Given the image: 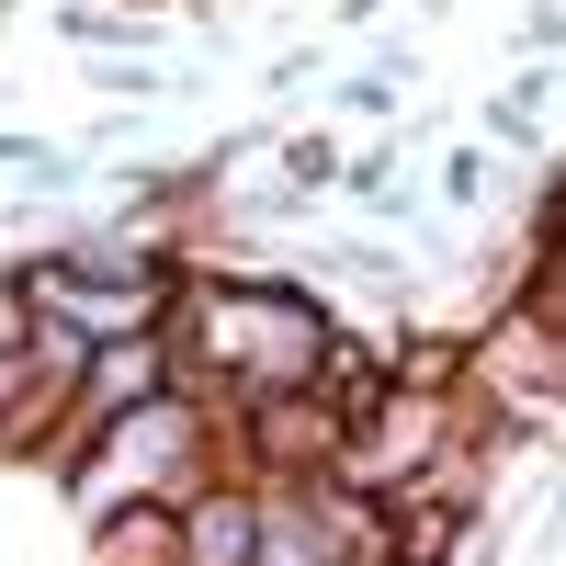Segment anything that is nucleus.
Masks as SVG:
<instances>
[{"mask_svg": "<svg viewBox=\"0 0 566 566\" xmlns=\"http://www.w3.org/2000/svg\"><path fill=\"white\" fill-rule=\"evenodd\" d=\"M193 374L205 386H227V397H295V386H317L328 374V328H317V306H295V295H261V283H216V295H193Z\"/></svg>", "mask_w": 566, "mask_h": 566, "instance_id": "obj_1", "label": "nucleus"}, {"mask_svg": "<svg viewBox=\"0 0 566 566\" xmlns=\"http://www.w3.org/2000/svg\"><path fill=\"white\" fill-rule=\"evenodd\" d=\"M442 442H453L442 397H363L352 431H340V488H408Z\"/></svg>", "mask_w": 566, "mask_h": 566, "instance_id": "obj_2", "label": "nucleus"}, {"mask_svg": "<svg viewBox=\"0 0 566 566\" xmlns=\"http://www.w3.org/2000/svg\"><path fill=\"white\" fill-rule=\"evenodd\" d=\"M181 566H261V499L250 488L181 499Z\"/></svg>", "mask_w": 566, "mask_h": 566, "instance_id": "obj_3", "label": "nucleus"}, {"mask_svg": "<svg viewBox=\"0 0 566 566\" xmlns=\"http://www.w3.org/2000/svg\"><path fill=\"white\" fill-rule=\"evenodd\" d=\"M23 306H34V295H23V283H0V352H12V340H23V328H34Z\"/></svg>", "mask_w": 566, "mask_h": 566, "instance_id": "obj_4", "label": "nucleus"}]
</instances>
